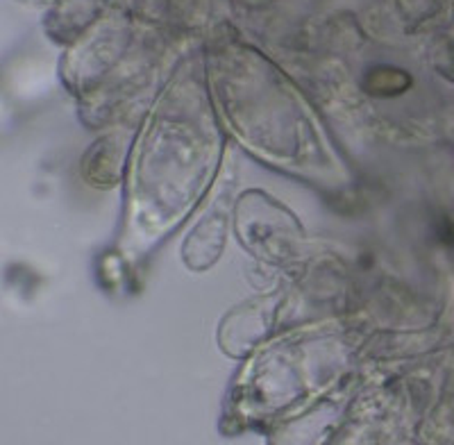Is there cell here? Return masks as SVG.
<instances>
[{"label":"cell","instance_id":"1","mask_svg":"<svg viewBox=\"0 0 454 445\" xmlns=\"http://www.w3.org/2000/svg\"><path fill=\"white\" fill-rule=\"evenodd\" d=\"M400 5L404 7V12H411V14H427L434 10L436 0H400Z\"/></svg>","mask_w":454,"mask_h":445}]
</instances>
